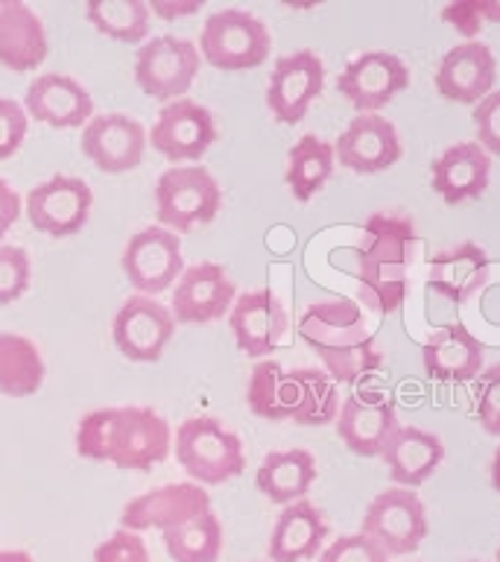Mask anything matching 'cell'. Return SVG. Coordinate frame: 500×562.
<instances>
[{"label":"cell","instance_id":"obj_1","mask_svg":"<svg viewBox=\"0 0 500 562\" xmlns=\"http://www.w3.org/2000/svg\"><path fill=\"white\" fill-rule=\"evenodd\" d=\"M173 448L170 425L152 407H103L79 419L77 451L94 463L147 472L167 460Z\"/></svg>","mask_w":500,"mask_h":562},{"label":"cell","instance_id":"obj_2","mask_svg":"<svg viewBox=\"0 0 500 562\" xmlns=\"http://www.w3.org/2000/svg\"><path fill=\"white\" fill-rule=\"evenodd\" d=\"M298 337L319 355L333 384H357L377 369L384 355L366 316L351 299H322L307 307L298 319Z\"/></svg>","mask_w":500,"mask_h":562},{"label":"cell","instance_id":"obj_3","mask_svg":"<svg viewBox=\"0 0 500 562\" xmlns=\"http://www.w3.org/2000/svg\"><path fill=\"white\" fill-rule=\"evenodd\" d=\"M419 244L412 220L395 214H372L366 220V240L357 249L360 299L375 314H395L407 299L410 252Z\"/></svg>","mask_w":500,"mask_h":562},{"label":"cell","instance_id":"obj_4","mask_svg":"<svg viewBox=\"0 0 500 562\" xmlns=\"http://www.w3.org/2000/svg\"><path fill=\"white\" fill-rule=\"evenodd\" d=\"M175 460L200 486H217L231 477H240L246 469L243 442L235 430L219 419L191 416L179 425L173 437Z\"/></svg>","mask_w":500,"mask_h":562},{"label":"cell","instance_id":"obj_5","mask_svg":"<svg viewBox=\"0 0 500 562\" xmlns=\"http://www.w3.org/2000/svg\"><path fill=\"white\" fill-rule=\"evenodd\" d=\"M223 205L219 182L202 165L167 167L156 179V217L158 226L175 235L214 223Z\"/></svg>","mask_w":500,"mask_h":562},{"label":"cell","instance_id":"obj_6","mask_svg":"<svg viewBox=\"0 0 500 562\" xmlns=\"http://www.w3.org/2000/svg\"><path fill=\"white\" fill-rule=\"evenodd\" d=\"M196 50L211 68H261L272 50V35L261 18L246 9H219L202 24Z\"/></svg>","mask_w":500,"mask_h":562},{"label":"cell","instance_id":"obj_7","mask_svg":"<svg viewBox=\"0 0 500 562\" xmlns=\"http://www.w3.org/2000/svg\"><path fill=\"white\" fill-rule=\"evenodd\" d=\"M200 50L191 38L158 35L135 53V82L149 100L173 103L182 100L200 77Z\"/></svg>","mask_w":500,"mask_h":562},{"label":"cell","instance_id":"obj_8","mask_svg":"<svg viewBox=\"0 0 500 562\" xmlns=\"http://www.w3.org/2000/svg\"><path fill=\"white\" fill-rule=\"evenodd\" d=\"M360 533L368 536L386 557H407L428 539V513L412 490L389 486L366 507Z\"/></svg>","mask_w":500,"mask_h":562},{"label":"cell","instance_id":"obj_9","mask_svg":"<svg viewBox=\"0 0 500 562\" xmlns=\"http://www.w3.org/2000/svg\"><path fill=\"white\" fill-rule=\"evenodd\" d=\"M123 276L140 296L164 293L184 272L182 237L164 226H144L129 237L121 258Z\"/></svg>","mask_w":500,"mask_h":562},{"label":"cell","instance_id":"obj_10","mask_svg":"<svg viewBox=\"0 0 500 562\" xmlns=\"http://www.w3.org/2000/svg\"><path fill=\"white\" fill-rule=\"evenodd\" d=\"M217 140V121L202 103L182 97L173 103L161 105L156 123L149 130V144L156 153L175 165L200 161Z\"/></svg>","mask_w":500,"mask_h":562},{"label":"cell","instance_id":"obj_11","mask_svg":"<svg viewBox=\"0 0 500 562\" xmlns=\"http://www.w3.org/2000/svg\"><path fill=\"white\" fill-rule=\"evenodd\" d=\"M91 205H94V193L86 179L56 173L26 193V220L35 232L61 240L86 226Z\"/></svg>","mask_w":500,"mask_h":562},{"label":"cell","instance_id":"obj_12","mask_svg":"<svg viewBox=\"0 0 500 562\" xmlns=\"http://www.w3.org/2000/svg\"><path fill=\"white\" fill-rule=\"evenodd\" d=\"M175 334V319L170 307L158 299L132 293L112 319V340L126 360L156 363Z\"/></svg>","mask_w":500,"mask_h":562},{"label":"cell","instance_id":"obj_13","mask_svg":"<svg viewBox=\"0 0 500 562\" xmlns=\"http://www.w3.org/2000/svg\"><path fill=\"white\" fill-rule=\"evenodd\" d=\"M407 88H410V70L395 53L386 50L360 53L337 77V91L360 114H377Z\"/></svg>","mask_w":500,"mask_h":562},{"label":"cell","instance_id":"obj_14","mask_svg":"<svg viewBox=\"0 0 500 562\" xmlns=\"http://www.w3.org/2000/svg\"><path fill=\"white\" fill-rule=\"evenodd\" d=\"M214 513L211 495L200 483H167L156 490L144 492L132 498L121 513V527L132 533H147V530H173L193 518Z\"/></svg>","mask_w":500,"mask_h":562},{"label":"cell","instance_id":"obj_15","mask_svg":"<svg viewBox=\"0 0 500 562\" xmlns=\"http://www.w3.org/2000/svg\"><path fill=\"white\" fill-rule=\"evenodd\" d=\"M235 299V281L228 279L226 267L214 261H200L184 267V272L173 284L170 314H173L175 325L217 323L228 316Z\"/></svg>","mask_w":500,"mask_h":562},{"label":"cell","instance_id":"obj_16","mask_svg":"<svg viewBox=\"0 0 500 562\" xmlns=\"http://www.w3.org/2000/svg\"><path fill=\"white\" fill-rule=\"evenodd\" d=\"M82 153L88 161H94L96 170L103 173H129L144 161L149 147L147 130L135 121L132 114L109 112L94 114L82 126Z\"/></svg>","mask_w":500,"mask_h":562},{"label":"cell","instance_id":"obj_17","mask_svg":"<svg viewBox=\"0 0 500 562\" xmlns=\"http://www.w3.org/2000/svg\"><path fill=\"white\" fill-rule=\"evenodd\" d=\"M325 88V65L314 50H296L272 65L266 86V109L272 117L296 126Z\"/></svg>","mask_w":500,"mask_h":562},{"label":"cell","instance_id":"obj_18","mask_svg":"<svg viewBox=\"0 0 500 562\" xmlns=\"http://www.w3.org/2000/svg\"><path fill=\"white\" fill-rule=\"evenodd\" d=\"M228 325L235 334V346L246 358H266L287 337V307L275 290H249L235 299L228 311Z\"/></svg>","mask_w":500,"mask_h":562},{"label":"cell","instance_id":"obj_19","mask_svg":"<svg viewBox=\"0 0 500 562\" xmlns=\"http://www.w3.org/2000/svg\"><path fill=\"white\" fill-rule=\"evenodd\" d=\"M398 428V407L389 393H351L337 413V437L351 454L380 457L386 439Z\"/></svg>","mask_w":500,"mask_h":562},{"label":"cell","instance_id":"obj_20","mask_svg":"<svg viewBox=\"0 0 500 562\" xmlns=\"http://www.w3.org/2000/svg\"><path fill=\"white\" fill-rule=\"evenodd\" d=\"M401 153L398 130L380 114H357L333 144L337 161L345 170L360 176L384 173L393 165H398Z\"/></svg>","mask_w":500,"mask_h":562},{"label":"cell","instance_id":"obj_21","mask_svg":"<svg viewBox=\"0 0 500 562\" xmlns=\"http://www.w3.org/2000/svg\"><path fill=\"white\" fill-rule=\"evenodd\" d=\"M498 79V61L489 44L465 42L439 61L436 88L447 103L477 105L491 94Z\"/></svg>","mask_w":500,"mask_h":562},{"label":"cell","instance_id":"obj_22","mask_svg":"<svg viewBox=\"0 0 500 562\" xmlns=\"http://www.w3.org/2000/svg\"><path fill=\"white\" fill-rule=\"evenodd\" d=\"M26 114L53 130H77L94 117V100L82 82L65 74H38L24 94Z\"/></svg>","mask_w":500,"mask_h":562},{"label":"cell","instance_id":"obj_23","mask_svg":"<svg viewBox=\"0 0 500 562\" xmlns=\"http://www.w3.org/2000/svg\"><path fill=\"white\" fill-rule=\"evenodd\" d=\"M491 179V158L477 140H459L447 147L430 167V184L445 205L477 200Z\"/></svg>","mask_w":500,"mask_h":562},{"label":"cell","instance_id":"obj_24","mask_svg":"<svg viewBox=\"0 0 500 562\" xmlns=\"http://www.w3.org/2000/svg\"><path fill=\"white\" fill-rule=\"evenodd\" d=\"M482 342L474 337L463 323L442 325L436 334H430L421 360L424 372L442 384H468L482 372Z\"/></svg>","mask_w":500,"mask_h":562},{"label":"cell","instance_id":"obj_25","mask_svg":"<svg viewBox=\"0 0 500 562\" xmlns=\"http://www.w3.org/2000/svg\"><path fill=\"white\" fill-rule=\"evenodd\" d=\"M50 53L44 21L21 0H0V65L15 74L42 68Z\"/></svg>","mask_w":500,"mask_h":562},{"label":"cell","instance_id":"obj_26","mask_svg":"<svg viewBox=\"0 0 500 562\" xmlns=\"http://www.w3.org/2000/svg\"><path fill=\"white\" fill-rule=\"evenodd\" d=\"M380 460H384L386 469H389V477L398 486L416 490L424 481H430L439 463L445 460V442L430 430L398 425L393 437L386 439Z\"/></svg>","mask_w":500,"mask_h":562},{"label":"cell","instance_id":"obj_27","mask_svg":"<svg viewBox=\"0 0 500 562\" xmlns=\"http://www.w3.org/2000/svg\"><path fill=\"white\" fill-rule=\"evenodd\" d=\"M491 261L477 244H459L447 252H439L428 263V288L454 305H465L489 284Z\"/></svg>","mask_w":500,"mask_h":562},{"label":"cell","instance_id":"obj_28","mask_svg":"<svg viewBox=\"0 0 500 562\" xmlns=\"http://www.w3.org/2000/svg\"><path fill=\"white\" fill-rule=\"evenodd\" d=\"M328 521L314 501H296L281 509L270 536V562H307L322 551Z\"/></svg>","mask_w":500,"mask_h":562},{"label":"cell","instance_id":"obj_29","mask_svg":"<svg viewBox=\"0 0 500 562\" xmlns=\"http://www.w3.org/2000/svg\"><path fill=\"white\" fill-rule=\"evenodd\" d=\"M316 474V457L305 448H287V451H270L263 457V463L258 465L254 474V486L263 498H270L272 504H296V501L307 498V492L314 486Z\"/></svg>","mask_w":500,"mask_h":562},{"label":"cell","instance_id":"obj_30","mask_svg":"<svg viewBox=\"0 0 500 562\" xmlns=\"http://www.w3.org/2000/svg\"><path fill=\"white\" fill-rule=\"evenodd\" d=\"M333 167H337L333 144H328V140H322L319 135H310V132H307V135H302V138L289 147L284 182H287L289 193H293L298 202H310L316 193L328 184V179L333 176Z\"/></svg>","mask_w":500,"mask_h":562},{"label":"cell","instance_id":"obj_31","mask_svg":"<svg viewBox=\"0 0 500 562\" xmlns=\"http://www.w3.org/2000/svg\"><path fill=\"white\" fill-rule=\"evenodd\" d=\"M47 367L38 346L21 334H0V393L24 398L42 390Z\"/></svg>","mask_w":500,"mask_h":562},{"label":"cell","instance_id":"obj_32","mask_svg":"<svg viewBox=\"0 0 500 562\" xmlns=\"http://www.w3.org/2000/svg\"><path fill=\"white\" fill-rule=\"evenodd\" d=\"M293 398L296 384L287 369H281L275 360H258L246 386V404L258 419L289 422L293 416Z\"/></svg>","mask_w":500,"mask_h":562},{"label":"cell","instance_id":"obj_33","mask_svg":"<svg viewBox=\"0 0 500 562\" xmlns=\"http://www.w3.org/2000/svg\"><path fill=\"white\" fill-rule=\"evenodd\" d=\"M293 384H296V398H293V416L302 428H322L328 422H337L340 413V393L328 372L322 369H293Z\"/></svg>","mask_w":500,"mask_h":562},{"label":"cell","instance_id":"obj_34","mask_svg":"<svg viewBox=\"0 0 500 562\" xmlns=\"http://www.w3.org/2000/svg\"><path fill=\"white\" fill-rule=\"evenodd\" d=\"M86 18L94 24L96 33L123 44H138L140 38H147L152 26L147 0H96L86 7Z\"/></svg>","mask_w":500,"mask_h":562},{"label":"cell","instance_id":"obj_35","mask_svg":"<svg viewBox=\"0 0 500 562\" xmlns=\"http://www.w3.org/2000/svg\"><path fill=\"white\" fill-rule=\"evenodd\" d=\"M161 536L173 562H217L223 553V525L214 513H205Z\"/></svg>","mask_w":500,"mask_h":562},{"label":"cell","instance_id":"obj_36","mask_svg":"<svg viewBox=\"0 0 500 562\" xmlns=\"http://www.w3.org/2000/svg\"><path fill=\"white\" fill-rule=\"evenodd\" d=\"M442 21L454 26L465 38L480 35L486 24H500V0H463V3H447L442 9Z\"/></svg>","mask_w":500,"mask_h":562},{"label":"cell","instance_id":"obj_37","mask_svg":"<svg viewBox=\"0 0 500 562\" xmlns=\"http://www.w3.org/2000/svg\"><path fill=\"white\" fill-rule=\"evenodd\" d=\"M30 255L21 246L0 244V305H12L30 288Z\"/></svg>","mask_w":500,"mask_h":562},{"label":"cell","instance_id":"obj_38","mask_svg":"<svg viewBox=\"0 0 500 562\" xmlns=\"http://www.w3.org/2000/svg\"><path fill=\"white\" fill-rule=\"evenodd\" d=\"M30 132V114L12 97H0V161L12 158Z\"/></svg>","mask_w":500,"mask_h":562},{"label":"cell","instance_id":"obj_39","mask_svg":"<svg viewBox=\"0 0 500 562\" xmlns=\"http://www.w3.org/2000/svg\"><path fill=\"white\" fill-rule=\"evenodd\" d=\"M319 562H389V557L368 536L345 533L325 548Z\"/></svg>","mask_w":500,"mask_h":562},{"label":"cell","instance_id":"obj_40","mask_svg":"<svg viewBox=\"0 0 500 562\" xmlns=\"http://www.w3.org/2000/svg\"><path fill=\"white\" fill-rule=\"evenodd\" d=\"M477 416L489 437H500V363L489 367L477 384Z\"/></svg>","mask_w":500,"mask_h":562},{"label":"cell","instance_id":"obj_41","mask_svg":"<svg viewBox=\"0 0 500 562\" xmlns=\"http://www.w3.org/2000/svg\"><path fill=\"white\" fill-rule=\"evenodd\" d=\"M94 562H149V548L140 533L121 527L105 542L96 544Z\"/></svg>","mask_w":500,"mask_h":562},{"label":"cell","instance_id":"obj_42","mask_svg":"<svg viewBox=\"0 0 500 562\" xmlns=\"http://www.w3.org/2000/svg\"><path fill=\"white\" fill-rule=\"evenodd\" d=\"M474 130H477V140L486 153L500 156V91H491L486 100L474 105Z\"/></svg>","mask_w":500,"mask_h":562},{"label":"cell","instance_id":"obj_43","mask_svg":"<svg viewBox=\"0 0 500 562\" xmlns=\"http://www.w3.org/2000/svg\"><path fill=\"white\" fill-rule=\"evenodd\" d=\"M149 15L161 21H179V18L196 15L202 9V0H149Z\"/></svg>","mask_w":500,"mask_h":562},{"label":"cell","instance_id":"obj_44","mask_svg":"<svg viewBox=\"0 0 500 562\" xmlns=\"http://www.w3.org/2000/svg\"><path fill=\"white\" fill-rule=\"evenodd\" d=\"M18 217H21V193L7 179H0V240L15 226Z\"/></svg>","mask_w":500,"mask_h":562},{"label":"cell","instance_id":"obj_45","mask_svg":"<svg viewBox=\"0 0 500 562\" xmlns=\"http://www.w3.org/2000/svg\"><path fill=\"white\" fill-rule=\"evenodd\" d=\"M491 486L495 492H500V446L495 448V457H491Z\"/></svg>","mask_w":500,"mask_h":562},{"label":"cell","instance_id":"obj_46","mask_svg":"<svg viewBox=\"0 0 500 562\" xmlns=\"http://www.w3.org/2000/svg\"><path fill=\"white\" fill-rule=\"evenodd\" d=\"M0 562H35L26 551H0Z\"/></svg>","mask_w":500,"mask_h":562},{"label":"cell","instance_id":"obj_47","mask_svg":"<svg viewBox=\"0 0 500 562\" xmlns=\"http://www.w3.org/2000/svg\"><path fill=\"white\" fill-rule=\"evenodd\" d=\"M495 560H498V562H500V548H498V553H495Z\"/></svg>","mask_w":500,"mask_h":562}]
</instances>
